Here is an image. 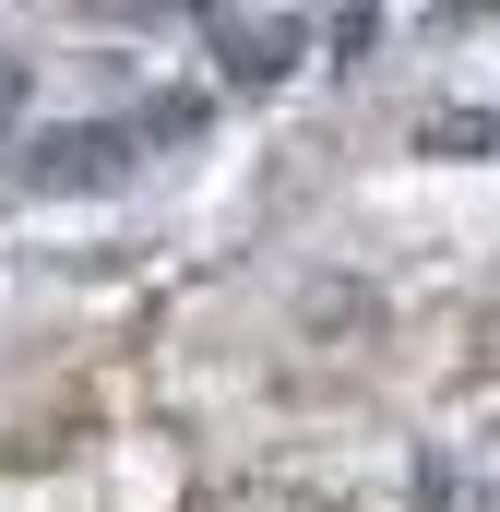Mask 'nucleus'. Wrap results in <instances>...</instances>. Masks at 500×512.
<instances>
[{
	"instance_id": "f03ea898",
	"label": "nucleus",
	"mask_w": 500,
	"mask_h": 512,
	"mask_svg": "<svg viewBox=\"0 0 500 512\" xmlns=\"http://www.w3.org/2000/svg\"><path fill=\"white\" fill-rule=\"evenodd\" d=\"M298 48H310V24H227V84H286L298 72Z\"/></svg>"
},
{
	"instance_id": "7ed1b4c3",
	"label": "nucleus",
	"mask_w": 500,
	"mask_h": 512,
	"mask_svg": "<svg viewBox=\"0 0 500 512\" xmlns=\"http://www.w3.org/2000/svg\"><path fill=\"white\" fill-rule=\"evenodd\" d=\"M24 120V60H12V48H0V131Z\"/></svg>"
},
{
	"instance_id": "f257e3e1",
	"label": "nucleus",
	"mask_w": 500,
	"mask_h": 512,
	"mask_svg": "<svg viewBox=\"0 0 500 512\" xmlns=\"http://www.w3.org/2000/svg\"><path fill=\"white\" fill-rule=\"evenodd\" d=\"M131 143H143V131H48V143H36V155H24V179H36V191H108V179H120L131 167Z\"/></svg>"
}]
</instances>
